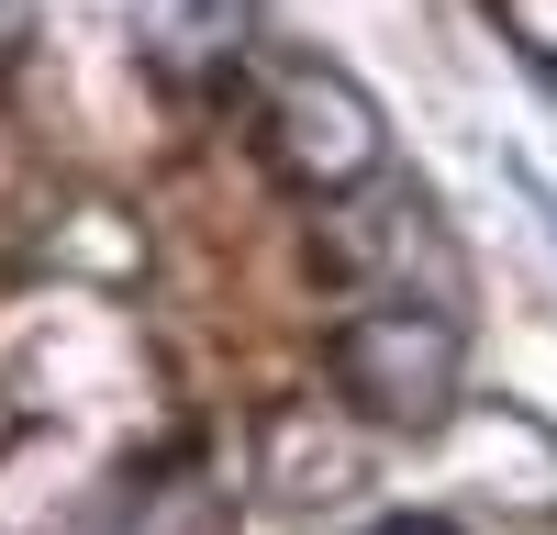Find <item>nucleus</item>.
<instances>
[{
    "instance_id": "f257e3e1",
    "label": "nucleus",
    "mask_w": 557,
    "mask_h": 535,
    "mask_svg": "<svg viewBox=\"0 0 557 535\" xmlns=\"http://www.w3.org/2000/svg\"><path fill=\"white\" fill-rule=\"evenodd\" d=\"M335 380H346L357 413H380L401 435L446 424V401H457V335H446V312H368V324H346Z\"/></svg>"
},
{
    "instance_id": "39448f33",
    "label": "nucleus",
    "mask_w": 557,
    "mask_h": 535,
    "mask_svg": "<svg viewBox=\"0 0 557 535\" xmlns=\"http://www.w3.org/2000/svg\"><path fill=\"white\" fill-rule=\"evenodd\" d=\"M380 535H446V524H380Z\"/></svg>"
},
{
    "instance_id": "f03ea898",
    "label": "nucleus",
    "mask_w": 557,
    "mask_h": 535,
    "mask_svg": "<svg viewBox=\"0 0 557 535\" xmlns=\"http://www.w3.org/2000/svg\"><path fill=\"white\" fill-rule=\"evenodd\" d=\"M323 257L346 268V279H401V290H457V246L446 223L424 212V190H401V178H368L323 212Z\"/></svg>"
},
{
    "instance_id": "7ed1b4c3",
    "label": "nucleus",
    "mask_w": 557,
    "mask_h": 535,
    "mask_svg": "<svg viewBox=\"0 0 557 535\" xmlns=\"http://www.w3.org/2000/svg\"><path fill=\"white\" fill-rule=\"evenodd\" d=\"M278 157H290L312 190H357V178H380V112H368L335 67H290L278 78Z\"/></svg>"
},
{
    "instance_id": "20e7f679",
    "label": "nucleus",
    "mask_w": 557,
    "mask_h": 535,
    "mask_svg": "<svg viewBox=\"0 0 557 535\" xmlns=\"http://www.w3.org/2000/svg\"><path fill=\"white\" fill-rule=\"evenodd\" d=\"M246 12H257V0H157V45L223 57V45H246Z\"/></svg>"
}]
</instances>
